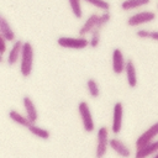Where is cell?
Returning <instances> with one entry per match:
<instances>
[{
  "mask_svg": "<svg viewBox=\"0 0 158 158\" xmlns=\"http://www.w3.org/2000/svg\"><path fill=\"white\" fill-rule=\"evenodd\" d=\"M33 47L32 44L26 41L23 42V47H22V54H21V59H20V73L22 77L27 78L31 75L32 73V68H33Z\"/></svg>",
  "mask_w": 158,
  "mask_h": 158,
  "instance_id": "1",
  "label": "cell"
},
{
  "mask_svg": "<svg viewBox=\"0 0 158 158\" xmlns=\"http://www.w3.org/2000/svg\"><path fill=\"white\" fill-rule=\"evenodd\" d=\"M110 147V137L109 128L106 126L99 127L96 132V148H95V158H104L107 148Z\"/></svg>",
  "mask_w": 158,
  "mask_h": 158,
  "instance_id": "2",
  "label": "cell"
},
{
  "mask_svg": "<svg viewBox=\"0 0 158 158\" xmlns=\"http://www.w3.org/2000/svg\"><path fill=\"white\" fill-rule=\"evenodd\" d=\"M78 112L79 116L81 118V123H83V128L85 132H94L95 130V122L93 118V114L90 110V106L86 101H80L78 105Z\"/></svg>",
  "mask_w": 158,
  "mask_h": 158,
  "instance_id": "3",
  "label": "cell"
},
{
  "mask_svg": "<svg viewBox=\"0 0 158 158\" xmlns=\"http://www.w3.org/2000/svg\"><path fill=\"white\" fill-rule=\"evenodd\" d=\"M57 43L59 47L63 48H69V49H84L89 46V40L84 36H78V37H68V36H62L57 40Z\"/></svg>",
  "mask_w": 158,
  "mask_h": 158,
  "instance_id": "4",
  "label": "cell"
},
{
  "mask_svg": "<svg viewBox=\"0 0 158 158\" xmlns=\"http://www.w3.org/2000/svg\"><path fill=\"white\" fill-rule=\"evenodd\" d=\"M153 20H156V12L151 10H144V11H139V12L131 15L127 19V25L130 27H137L141 25L149 23Z\"/></svg>",
  "mask_w": 158,
  "mask_h": 158,
  "instance_id": "5",
  "label": "cell"
},
{
  "mask_svg": "<svg viewBox=\"0 0 158 158\" xmlns=\"http://www.w3.org/2000/svg\"><path fill=\"white\" fill-rule=\"evenodd\" d=\"M157 136H158V121L154 122L153 125H151L144 132H142V133L137 137V139H136V142H135L136 149H138V148H141V147L148 144L149 142L154 141V138H156Z\"/></svg>",
  "mask_w": 158,
  "mask_h": 158,
  "instance_id": "6",
  "label": "cell"
},
{
  "mask_svg": "<svg viewBox=\"0 0 158 158\" xmlns=\"http://www.w3.org/2000/svg\"><path fill=\"white\" fill-rule=\"evenodd\" d=\"M122 117H123V105L121 101L115 102L114 112H112V123H111V132L114 135H118L122 128Z\"/></svg>",
  "mask_w": 158,
  "mask_h": 158,
  "instance_id": "7",
  "label": "cell"
},
{
  "mask_svg": "<svg viewBox=\"0 0 158 158\" xmlns=\"http://www.w3.org/2000/svg\"><path fill=\"white\" fill-rule=\"evenodd\" d=\"M22 47H23V42H22L21 40H16L14 43H11V47H10V49H9L7 58H6V63H7L10 67L15 65V64L21 59Z\"/></svg>",
  "mask_w": 158,
  "mask_h": 158,
  "instance_id": "8",
  "label": "cell"
},
{
  "mask_svg": "<svg viewBox=\"0 0 158 158\" xmlns=\"http://www.w3.org/2000/svg\"><path fill=\"white\" fill-rule=\"evenodd\" d=\"M127 60L125 59V56L120 48H115L112 51V72L116 75H120L125 73Z\"/></svg>",
  "mask_w": 158,
  "mask_h": 158,
  "instance_id": "9",
  "label": "cell"
},
{
  "mask_svg": "<svg viewBox=\"0 0 158 158\" xmlns=\"http://www.w3.org/2000/svg\"><path fill=\"white\" fill-rule=\"evenodd\" d=\"M110 148L121 158H128L131 156V149L128 148V146L121 141L120 138H110Z\"/></svg>",
  "mask_w": 158,
  "mask_h": 158,
  "instance_id": "10",
  "label": "cell"
},
{
  "mask_svg": "<svg viewBox=\"0 0 158 158\" xmlns=\"http://www.w3.org/2000/svg\"><path fill=\"white\" fill-rule=\"evenodd\" d=\"M158 153V139H154L149 142L148 144L136 149L135 152V158H148Z\"/></svg>",
  "mask_w": 158,
  "mask_h": 158,
  "instance_id": "11",
  "label": "cell"
},
{
  "mask_svg": "<svg viewBox=\"0 0 158 158\" xmlns=\"http://www.w3.org/2000/svg\"><path fill=\"white\" fill-rule=\"evenodd\" d=\"M22 105H23V109H25V115L27 116V118L36 123L37 120H38V112H37V109H36V105L35 102L32 101V99L30 96H23L22 99Z\"/></svg>",
  "mask_w": 158,
  "mask_h": 158,
  "instance_id": "12",
  "label": "cell"
},
{
  "mask_svg": "<svg viewBox=\"0 0 158 158\" xmlns=\"http://www.w3.org/2000/svg\"><path fill=\"white\" fill-rule=\"evenodd\" d=\"M99 14L98 12H93L91 15L88 16V19L85 20V22L81 25V27L79 28V36H86V35H90L93 32V30L96 27V23H98V20H99Z\"/></svg>",
  "mask_w": 158,
  "mask_h": 158,
  "instance_id": "13",
  "label": "cell"
},
{
  "mask_svg": "<svg viewBox=\"0 0 158 158\" xmlns=\"http://www.w3.org/2000/svg\"><path fill=\"white\" fill-rule=\"evenodd\" d=\"M0 36L11 43H14L16 41V35H15L12 27L10 26L9 21L4 16H0Z\"/></svg>",
  "mask_w": 158,
  "mask_h": 158,
  "instance_id": "14",
  "label": "cell"
},
{
  "mask_svg": "<svg viewBox=\"0 0 158 158\" xmlns=\"http://www.w3.org/2000/svg\"><path fill=\"white\" fill-rule=\"evenodd\" d=\"M125 74H126V80L130 88H135L137 85V70L135 62L132 59H127L126 68H125Z\"/></svg>",
  "mask_w": 158,
  "mask_h": 158,
  "instance_id": "15",
  "label": "cell"
},
{
  "mask_svg": "<svg viewBox=\"0 0 158 158\" xmlns=\"http://www.w3.org/2000/svg\"><path fill=\"white\" fill-rule=\"evenodd\" d=\"M9 117H10V120L14 121L15 123H17V125H20V126H23V127H26V128L32 123V122L27 118L26 115L19 112V111H16V110H10V111H9Z\"/></svg>",
  "mask_w": 158,
  "mask_h": 158,
  "instance_id": "16",
  "label": "cell"
},
{
  "mask_svg": "<svg viewBox=\"0 0 158 158\" xmlns=\"http://www.w3.org/2000/svg\"><path fill=\"white\" fill-rule=\"evenodd\" d=\"M151 0H123L121 2V9L123 11H130V10H136L138 7H143L148 5Z\"/></svg>",
  "mask_w": 158,
  "mask_h": 158,
  "instance_id": "17",
  "label": "cell"
},
{
  "mask_svg": "<svg viewBox=\"0 0 158 158\" xmlns=\"http://www.w3.org/2000/svg\"><path fill=\"white\" fill-rule=\"evenodd\" d=\"M27 130H28L33 136H36V137H38V138H41V139H48L49 136H51V133H49L48 130H46V128H43V127H40V126H37V125L33 123V122L27 127Z\"/></svg>",
  "mask_w": 158,
  "mask_h": 158,
  "instance_id": "18",
  "label": "cell"
},
{
  "mask_svg": "<svg viewBox=\"0 0 158 158\" xmlns=\"http://www.w3.org/2000/svg\"><path fill=\"white\" fill-rule=\"evenodd\" d=\"M81 1L83 0H68L70 11L75 19H81L83 17V9H81Z\"/></svg>",
  "mask_w": 158,
  "mask_h": 158,
  "instance_id": "19",
  "label": "cell"
},
{
  "mask_svg": "<svg viewBox=\"0 0 158 158\" xmlns=\"http://www.w3.org/2000/svg\"><path fill=\"white\" fill-rule=\"evenodd\" d=\"M86 90H88L89 95H90L91 98H94V99L99 98V95H100V88H99V84H98L96 80L93 79V78H90V79L86 80Z\"/></svg>",
  "mask_w": 158,
  "mask_h": 158,
  "instance_id": "20",
  "label": "cell"
},
{
  "mask_svg": "<svg viewBox=\"0 0 158 158\" xmlns=\"http://www.w3.org/2000/svg\"><path fill=\"white\" fill-rule=\"evenodd\" d=\"M136 36L139 38H149L152 41L158 42V31H149V30L142 28V30H138L136 32Z\"/></svg>",
  "mask_w": 158,
  "mask_h": 158,
  "instance_id": "21",
  "label": "cell"
},
{
  "mask_svg": "<svg viewBox=\"0 0 158 158\" xmlns=\"http://www.w3.org/2000/svg\"><path fill=\"white\" fill-rule=\"evenodd\" d=\"M83 1H85L86 4L94 6L98 10H101V11H109L110 10V4L106 0H83Z\"/></svg>",
  "mask_w": 158,
  "mask_h": 158,
  "instance_id": "22",
  "label": "cell"
},
{
  "mask_svg": "<svg viewBox=\"0 0 158 158\" xmlns=\"http://www.w3.org/2000/svg\"><path fill=\"white\" fill-rule=\"evenodd\" d=\"M110 20H111V14H110V11H102V12L100 14V16H99V20H98V23H96V27H95V28H99V30L104 28V27L109 23Z\"/></svg>",
  "mask_w": 158,
  "mask_h": 158,
  "instance_id": "23",
  "label": "cell"
},
{
  "mask_svg": "<svg viewBox=\"0 0 158 158\" xmlns=\"http://www.w3.org/2000/svg\"><path fill=\"white\" fill-rule=\"evenodd\" d=\"M100 32L101 30L99 28H94L93 32L90 33V38H89V46L91 48H96L100 43Z\"/></svg>",
  "mask_w": 158,
  "mask_h": 158,
  "instance_id": "24",
  "label": "cell"
},
{
  "mask_svg": "<svg viewBox=\"0 0 158 158\" xmlns=\"http://www.w3.org/2000/svg\"><path fill=\"white\" fill-rule=\"evenodd\" d=\"M7 41L4 38V37H1L0 36V54L1 56H4V53L6 52V49H7Z\"/></svg>",
  "mask_w": 158,
  "mask_h": 158,
  "instance_id": "25",
  "label": "cell"
},
{
  "mask_svg": "<svg viewBox=\"0 0 158 158\" xmlns=\"http://www.w3.org/2000/svg\"><path fill=\"white\" fill-rule=\"evenodd\" d=\"M151 158H158V153H156V154H154V156H152Z\"/></svg>",
  "mask_w": 158,
  "mask_h": 158,
  "instance_id": "26",
  "label": "cell"
},
{
  "mask_svg": "<svg viewBox=\"0 0 158 158\" xmlns=\"http://www.w3.org/2000/svg\"><path fill=\"white\" fill-rule=\"evenodd\" d=\"M157 9H158V4H157Z\"/></svg>",
  "mask_w": 158,
  "mask_h": 158,
  "instance_id": "27",
  "label": "cell"
}]
</instances>
